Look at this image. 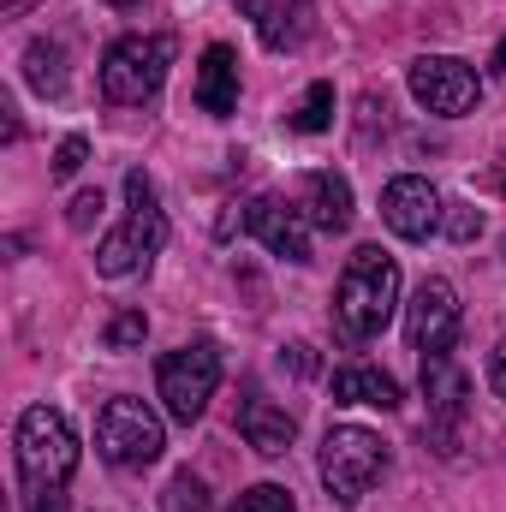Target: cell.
<instances>
[{
    "mask_svg": "<svg viewBox=\"0 0 506 512\" xmlns=\"http://www.w3.org/2000/svg\"><path fill=\"white\" fill-rule=\"evenodd\" d=\"M393 310H399V262L381 245H358L346 256V268H340V286H334V328H340V340H352V346L376 340L393 322Z\"/></svg>",
    "mask_w": 506,
    "mask_h": 512,
    "instance_id": "6da1fadb",
    "label": "cell"
},
{
    "mask_svg": "<svg viewBox=\"0 0 506 512\" xmlns=\"http://www.w3.org/2000/svg\"><path fill=\"white\" fill-rule=\"evenodd\" d=\"M161 245H167V209H161L149 173L131 167L126 173V221L96 245V274L126 280V274H137V268H149V256L161 251Z\"/></svg>",
    "mask_w": 506,
    "mask_h": 512,
    "instance_id": "7a4b0ae2",
    "label": "cell"
},
{
    "mask_svg": "<svg viewBox=\"0 0 506 512\" xmlns=\"http://www.w3.org/2000/svg\"><path fill=\"white\" fill-rule=\"evenodd\" d=\"M18 483L24 495H48V489H66L72 471H78V435L66 423V411L54 405H30L18 417Z\"/></svg>",
    "mask_w": 506,
    "mask_h": 512,
    "instance_id": "3957f363",
    "label": "cell"
},
{
    "mask_svg": "<svg viewBox=\"0 0 506 512\" xmlns=\"http://www.w3.org/2000/svg\"><path fill=\"white\" fill-rule=\"evenodd\" d=\"M387 471V441L364 423H340L322 435V483L340 507H358Z\"/></svg>",
    "mask_w": 506,
    "mask_h": 512,
    "instance_id": "277c9868",
    "label": "cell"
},
{
    "mask_svg": "<svg viewBox=\"0 0 506 512\" xmlns=\"http://www.w3.org/2000/svg\"><path fill=\"white\" fill-rule=\"evenodd\" d=\"M215 387H221V346L215 340H191L155 364V393H161L173 423H197L209 411Z\"/></svg>",
    "mask_w": 506,
    "mask_h": 512,
    "instance_id": "5b68a950",
    "label": "cell"
},
{
    "mask_svg": "<svg viewBox=\"0 0 506 512\" xmlns=\"http://www.w3.org/2000/svg\"><path fill=\"white\" fill-rule=\"evenodd\" d=\"M173 66V36H120L102 54V96L114 108H143Z\"/></svg>",
    "mask_w": 506,
    "mask_h": 512,
    "instance_id": "8992f818",
    "label": "cell"
},
{
    "mask_svg": "<svg viewBox=\"0 0 506 512\" xmlns=\"http://www.w3.org/2000/svg\"><path fill=\"white\" fill-rule=\"evenodd\" d=\"M167 447V429L161 417L143 405V399H108L102 417H96V453L114 465V471H143L155 465Z\"/></svg>",
    "mask_w": 506,
    "mask_h": 512,
    "instance_id": "52a82bcc",
    "label": "cell"
},
{
    "mask_svg": "<svg viewBox=\"0 0 506 512\" xmlns=\"http://www.w3.org/2000/svg\"><path fill=\"white\" fill-rule=\"evenodd\" d=\"M405 84H411L417 108H429V114H441V120H459V114H471V108L483 102V78H477L465 60H453V54H423V60H411Z\"/></svg>",
    "mask_w": 506,
    "mask_h": 512,
    "instance_id": "ba28073f",
    "label": "cell"
},
{
    "mask_svg": "<svg viewBox=\"0 0 506 512\" xmlns=\"http://www.w3.org/2000/svg\"><path fill=\"white\" fill-rule=\"evenodd\" d=\"M405 334H411V352H417V358H447V352H453V340H459V292H453L441 274H429V280L411 292V304H405Z\"/></svg>",
    "mask_w": 506,
    "mask_h": 512,
    "instance_id": "9c48e42d",
    "label": "cell"
},
{
    "mask_svg": "<svg viewBox=\"0 0 506 512\" xmlns=\"http://www.w3.org/2000/svg\"><path fill=\"white\" fill-rule=\"evenodd\" d=\"M441 191L429 185V179H417V173H399V179H387V191H381V221L405 239V245H423L429 233H441Z\"/></svg>",
    "mask_w": 506,
    "mask_h": 512,
    "instance_id": "30bf717a",
    "label": "cell"
},
{
    "mask_svg": "<svg viewBox=\"0 0 506 512\" xmlns=\"http://www.w3.org/2000/svg\"><path fill=\"white\" fill-rule=\"evenodd\" d=\"M245 227L286 262H310V221L298 203H280V197H251L245 203Z\"/></svg>",
    "mask_w": 506,
    "mask_h": 512,
    "instance_id": "8fae6325",
    "label": "cell"
},
{
    "mask_svg": "<svg viewBox=\"0 0 506 512\" xmlns=\"http://www.w3.org/2000/svg\"><path fill=\"white\" fill-rule=\"evenodd\" d=\"M191 102H197L209 120H227V114L239 108V54H233L227 42L203 48L197 78H191Z\"/></svg>",
    "mask_w": 506,
    "mask_h": 512,
    "instance_id": "7c38bea8",
    "label": "cell"
},
{
    "mask_svg": "<svg viewBox=\"0 0 506 512\" xmlns=\"http://www.w3.org/2000/svg\"><path fill=\"white\" fill-rule=\"evenodd\" d=\"M239 435L251 441L262 459H286V453H292V441H298V417H292L286 405H274V399L251 393V399L239 405Z\"/></svg>",
    "mask_w": 506,
    "mask_h": 512,
    "instance_id": "4fadbf2b",
    "label": "cell"
},
{
    "mask_svg": "<svg viewBox=\"0 0 506 512\" xmlns=\"http://www.w3.org/2000/svg\"><path fill=\"white\" fill-rule=\"evenodd\" d=\"M298 209H304L310 227H322V233H346V227H352V185H346L334 167H316V173H304V197H298Z\"/></svg>",
    "mask_w": 506,
    "mask_h": 512,
    "instance_id": "5bb4252c",
    "label": "cell"
},
{
    "mask_svg": "<svg viewBox=\"0 0 506 512\" xmlns=\"http://www.w3.org/2000/svg\"><path fill=\"white\" fill-rule=\"evenodd\" d=\"M334 399L340 405H376V411H399V382L376 370V364H346L334 370Z\"/></svg>",
    "mask_w": 506,
    "mask_h": 512,
    "instance_id": "9a60e30c",
    "label": "cell"
},
{
    "mask_svg": "<svg viewBox=\"0 0 506 512\" xmlns=\"http://www.w3.org/2000/svg\"><path fill=\"white\" fill-rule=\"evenodd\" d=\"M245 18L268 48H298L304 42V0H245Z\"/></svg>",
    "mask_w": 506,
    "mask_h": 512,
    "instance_id": "2e32d148",
    "label": "cell"
},
{
    "mask_svg": "<svg viewBox=\"0 0 506 512\" xmlns=\"http://www.w3.org/2000/svg\"><path fill=\"white\" fill-rule=\"evenodd\" d=\"M423 393H429V411L453 429L465 417V376L453 370V358H423ZM453 453V447H447Z\"/></svg>",
    "mask_w": 506,
    "mask_h": 512,
    "instance_id": "e0dca14e",
    "label": "cell"
},
{
    "mask_svg": "<svg viewBox=\"0 0 506 512\" xmlns=\"http://www.w3.org/2000/svg\"><path fill=\"white\" fill-rule=\"evenodd\" d=\"M24 84L36 90V96H66V48L60 42H48V36H36L30 48H24Z\"/></svg>",
    "mask_w": 506,
    "mask_h": 512,
    "instance_id": "ac0fdd59",
    "label": "cell"
},
{
    "mask_svg": "<svg viewBox=\"0 0 506 512\" xmlns=\"http://www.w3.org/2000/svg\"><path fill=\"white\" fill-rule=\"evenodd\" d=\"M286 126L292 131H304V137H316V131H328L334 126V84L328 78H316L298 102H292V114H286Z\"/></svg>",
    "mask_w": 506,
    "mask_h": 512,
    "instance_id": "d6986e66",
    "label": "cell"
},
{
    "mask_svg": "<svg viewBox=\"0 0 506 512\" xmlns=\"http://www.w3.org/2000/svg\"><path fill=\"white\" fill-rule=\"evenodd\" d=\"M161 512H209V489H203V477L179 471V477L161 489Z\"/></svg>",
    "mask_w": 506,
    "mask_h": 512,
    "instance_id": "ffe728a7",
    "label": "cell"
},
{
    "mask_svg": "<svg viewBox=\"0 0 506 512\" xmlns=\"http://www.w3.org/2000/svg\"><path fill=\"white\" fill-rule=\"evenodd\" d=\"M227 512H298V501H292V489H280V483H256V489H245Z\"/></svg>",
    "mask_w": 506,
    "mask_h": 512,
    "instance_id": "44dd1931",
    "label": "cell"
},
{
    "mask_svg": "<svg viewBox=\"0 0 506 512\" xmlns=\"http://www.w3.org/2000/svg\"><path fill=\"white\" fill-rule=\"evenodd\" d=\"M441 233H447L453 245H471V239L483 233V209H477V203H447V209H441Z\"/></svg>",
    "mask_w": 506,
    "mask_h": 512,
    "instance_id": "7402d4cb",
    "label": "cell"
},
{
    "mask_svg": "<svg viewBox=\"0 0 506 512\" xmlns=\"http://www.w3.org/2000/svg\"><path fill=\"white\" fill-rule=\"evenodd\" d=\"M143 334H149V316H143V310H120V316L108 322V334H102V340H108V352H137V346H143Z\"/></svg>",
    "mask_w": 506,
    "mask_h": 512,
    "instance_id": "603a6c76",
    "label": "cell"
},
{
    "mask_svg": "<svg viewBox=\"0 0 506 512\" xmlns=\"http://www.w3.org/2000/svg\"><path fill=\"white\" fill-rule=\"evenodd\" d=\"M96 215H102V191H78V197H72V209H66L72 233H90V227H96Z\"/></svg>",
    "mask_w": 506,
    "mask_h": 512,
    "instance_id": "cb8c5ba5",
    "label": "cell"
},
{
    "mask_svg": "<svg viewBox=\"0 0 506 512\" xmlns=\"http://www.w3.org/2000/svg\"><path fill=\"white\" fill-rule=\"evenodd\" d=\"M84 155H90V143H84V137H66V143L54 149V179H72V173L84 167Z\"/></svg>",
    "mask_w": 506,
    "mask_h": 512,
    "instance_id": "d4e9b609",
    "label": "cell"
},
{
    "mask_svg": "<svg viewBox=\"0 0 506 512\" xmlns=\"http://www.w3.org/2000/svg\"><path fill=\"white\" fill-rule=\"evenodd\" d=\"M280 364H292L298 376H316V352H310V346H286V352H280Z\"/></svg>",
    "mask_w": 506,
    "mask_h": 512,
    "instance_id": "484cf974",
    "label": "cell"
},
{
    "mask_svg": "<svg viewBox=\"0 0 506 512\" xmlns=\"http://www.w3.org/2000/svg\"><path fill=\"white\" fill-rule=\"evenodd\" d=\"M489 387L506 399V340H495V352H489Z\"/></svg>",
    "mask_w": 506,
    "mask_h": 512,
    "instance_id": "4316f807",
    "label": "cell"
},
{
    "mask_svg": "<svg viewBox=\"0 0 506 512\" xmlns=\"http://www.w3.org/2000/svg\"><path fill=\"white\" fill-rule=\"evenodd\" d=\"M24 512H72L66 507V495H60V489H48V495H30V507Z\"/></svg>",
    "mask_w": 506,
    "mask_h": 512,
    "instance_id": "83f0119b",
    "label": "cell"
},
{
    "mask_svg": "<svg viewBox=\"0 0 506 512\" xmlns=\"http://www.w3.org/2000/svg\"><path fill=\"white\" fill-rule=\"evenodd\" d=\"M495 72H506V42L495 48Z\"/></svg>",
    "mask_w": 506,
    "mask_h": 512,
    "instance_id": "f1b7e54d",
    "label": "cell"
},
{
    "mask_svg": "<svg viewBox=\"0 0 506 512\" xmlns=\"http://www.w3.org/2000/svg\"><path fill=\"white\" fill-rule=\"evenodd\" d=\"M0 6H6V12H24V6H30V0H0Z\"/></svg>",
    "mask_w": 506,
    "mask_h": 512,
    "instance_id": "f546056e",
    "label": "cell"
},
{
    "mask_svg": "<svg viewBox=\"0 0 506 512\" xmlns=\"http://www.w3.org/2000/svg\"><path fill=\"white\" fill-rule=\"evenodd\" d=\"M108 6H137V0H108Z\"/></svg>",
    "mask_w": 506,
    "mask_h": 512,
    "instance_id": "4dcf8cb0",
    "label": "cell"
}]
</instances>
